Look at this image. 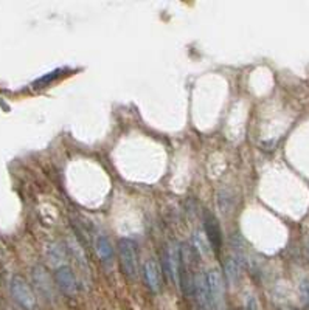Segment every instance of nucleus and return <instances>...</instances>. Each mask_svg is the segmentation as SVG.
Here are the masks:
<instances>
[{
  "mask_svg": "<svg viewBox=\"0 0 309 310\" xmlns=\"http://www.w3.org/2000/svg\"><path fill=\"white\" fill-rule=\"evenodd\" d=\"M163 270H165L167 278L179 285V271H180V247H177L176 244H170L167 247V251L163 254Z\"/></svg>",
  "mask_w": 309,
  "mask_h": 310,
  "instance_id": "obj_3",
  "label": "nucleus"
},
{
  "mask_svg": "<svg viewBox=\"0 0 309 310\" xmlns=\"http://www.w3.org/2000/svg\"><path fill=\"white\" fill-rule=\"evenodd\" d=\"M62 71H64V68H58V70H53V71L47 73V75L41 76L38 81L34 82V87H36V88H39V87H45V85H48L50 82H53L56 78H59V76L62 75Z\"/></svg>",
  "mask_w": 309,
  "mask_h": 310,
  "instance_id": "obj_12",
  "label": "nucleus"
},
{
  "mask_svg": "<svg viewBox=\"0 0 309 310\" xmlns=\"http://www.w3.org/2000/svg\"><path fill=\"white\" fill-rule=\"evenodd\" d=\"M193 296H196L197 304L204 307V308H210L211 302H210V291H208V284H207V276L205 273H199V275L194 276V291Z\"/></svg>",
  "mask_w": 309,
  "mask_h": 310,
  "instance_id": "obj_8",
  "label": "nucleus"
},
{
  "mask_svg": "<svg viewBox=\"0 0 309 310\" xmlns=\"http://www.w3.org/2000/svg\"><path fill=\"white\" fill-rule=\"evenodd\" d=\"M56 282H58V287L64 291L67 296H73L76 295L78 291V281L73 275V271H71L68 267H59L56 270Z\"/></svg>",
  "mask_w": 309,
  "mask_h": 310,
  "instance_id": "obj_5",
  "label": "nucleus"
},
{
  "mask_svg": "<svg viewBox=\"0 0 309 310\" xmlns=\"http://www.w3.org/2000/svg\"><path fill=\"white\" fill-rule=\"evenodd\" d=\"M97 253L103 262H109V264L112 262L114 248H112L111 242H109V239L104 238V236H100V238L97 239Z\"/></svg>",
  "mask_w": 309,
  "mask_h": 310,
  "instance_id": "obj_10",
  "label": "nucleus"
},
{
  "mask_svg": "<svg viewBox=\"0 0 309 310\" xmlns=\"http://www.w3.org/2000/svg\"><path fill=\"white\" fill-rule=\"evenodd\" d=\"M300 299L301 304L309 308V279H303L300 284Z\"/></svg>",
  "mask_w": 309,
  "mask_h": 310,
  "instance_id": "obj_14",
  "label": "nucleus"
},
{
  "mask_svg": "<svg viewBox=\"0 0 309 310\" xmlns=\"http://www.w3.org/2000/svg\"><path fill=\"white\" fill-rule=\"evenodd\" d=\"M33 279H34L36 285H38L42 291H45V293H50V291H51L50 278H48V275H47L45 270L42 267H36L33 270Z\"/></svg>",
  "mask_w": 309,
  "mask_h": 310,
  "instance_id": "obj_11",
  "label": "nucleus"
},
{
  "mask_svg": "<svg viewBox=\"0 0 309 310\" xmlns=\"http://www.w3.org/2000/svg\"><path fill=\"white\" fill-rule=\"evenodd\" d=\"M193 242H194V250L199 253V254H201V256H208V254H210V247H207V239L204 241L202 239V236H201V233H197L196 236H194V238H193Z\"/></svg>",
  "mask_w": 309,
  "mask_h": 310,
  "instance_id": "obj_13",
  "label": "nucleus"
},
{
  "mask_svg": "<svg viewBox=\"0 0 309 310\" xmlns=\"http://www.w3.org/2000/svg\"><path fill=\"white\" fill-rule=\"evenodd\" d=\"M143 275H144V281H146V285L149 287V290L152 293H157L160 291L162 287V273H160V267L154 259H148L143 265Z\"/></svg>",
  "mask_w": 309,
  "mask_h": 310,
  "instance_id": "obj_6",
  "label": "nucleus"
},
{
  "mask_svg": "<svg viewBox=\"0 0 309 310\" xmlns=\"http://www.w3.org/2000/svg\"><path fill=\"white\" fill-rule=\"evenodd\" d=\"M207 276V284H208V291H210V302L211 307L216 305V302L221 299L222 291H224V284H222V275L219 270H210L205 273Z\"/></svg>",
  "mask_w": 309,
  "mask_h": 310,
  "instance_id": "obj_7",
  "label": "nucleus"
},
{
  "mask_svg": "<svg viewBox=\"0 0 309 310\" xmlns=\"http://www.w3.org/2000/svg\"><path fill=\"white\" fill-rule=\"evenodd\" d=\"M118 251H120V265L121 270L129 281L137 279L138 276V259H137V248L135 242L131 239H120L118 242Z\"/></svg>",
  "mask_w": 309,
  "mask_h": 310,
  "instance_id": "obj_1",
  "label": "nucleus"
},
{
  "mask_svg": "<svg viewBox=\"0 0 309 310\" xmlns=\"http://www.w3.org/2000/svg\"><path fill=\"white\" fill-rule=\"evenodd\" d=\"M236 310H243V308H236Z\"/></svg>",
  "mask_w": 309,
  "mask_h": 310,
  "instance_id": "obj_15",
  "label": "nucleus"
},
{
  "mask_svg": "<svg viewBox=\"0 0 309 310\" xmlns=\"http://www.w3.org/2000/svg\"><path fill=\"white\" fill-rule=\"evenodd\" d=\"M307 251H309V247H307Z\"/></svg>",
  "mask_w": 309,
  "mask_h": 310,
  "instance_id": "obj_16",
  "label": "nucleus"
},
{
  "mask_svg": "<svg viewBox=\"0 0 309 310\" xmlns=\"http://www.w3.org/2000/svg\"><path fill=\"white\" fill-rule=\"evenodd\" d=\"M204 228H205V238L208 241V245H210L211 251H214L217 254L222 248V231H221V227H219V222H217V219L211 213H205Z\"/></svg>",
  "mask_w": 309,
  "mask_h": 310,
  "instance_id": "obj_4",
  "label": "nucleus"
},
{
  "mask_svg": "<svg viewBox=\"0 0 309 310\" xmlns=\"http://www.w3.org/2000/svg\"><path fill=\"white\" fill-rule=\"evenodd\" d=\"M224 273H225V278L230 284L238 282L241 278V265H240L238 259L228 258L224 264Z\"/></svg>",
  "mask_w": 309,
  "mask_h": 310,
  "instance_id": "obj_9",
  "label": "nucleus"
},
{
  "mask_svg": "<svg viewBox=\"0 0 309 310\" xmlns=\"http://www.w3.org/2000/svg\"><path fill=\"white\" fill-rule=\"evenodd\" d=\"M10 291L14 301L25 310H33L36 307V298L27 281L21 276H14L10 282Z\"/></svg>",
  "mask_w": 309,
  "mask_h": 310,
  "instance_id": "obj_2",
  "label": "nucleus"
}]
</instances>
